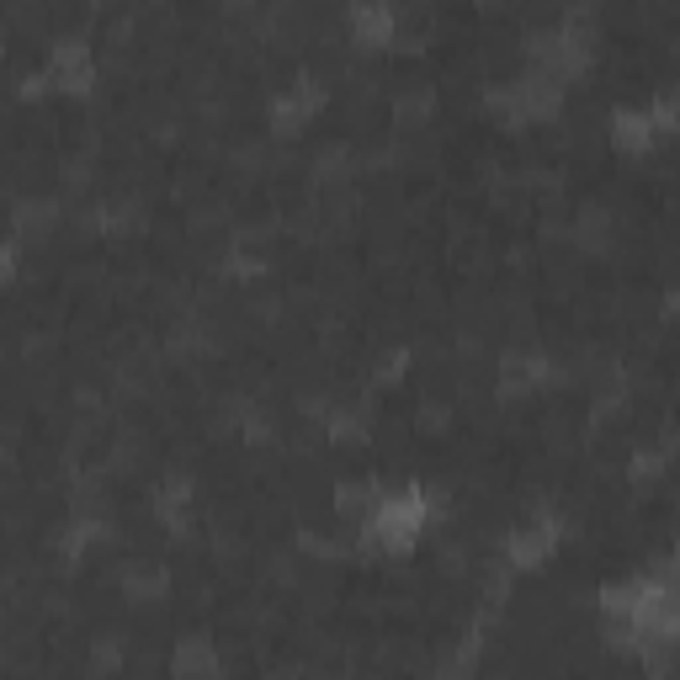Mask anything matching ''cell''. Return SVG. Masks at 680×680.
I'll list each match as a JSON object with an SVG mask.
<instances>
[{"instance_id": "6da1fadb", "label": "cell", "mask_w": 680, "mask_h": 680, "mask_svg": "<svg viewBox=\"0 0 680 680\" xmlns=\"http://www.w3.org/2000/svg\"><path fill=\"white\" fill-rule=\"evenodd\" d=\"M351 27H357L361 43H383V37L394 33V11H389V5H357V11H351Z\"/></svg>"}, {"instance_id": "7a4b0ae2", "label": "cell", "mask_w": 680, "mask_h": 680, "mask_svg": "<svg viewBox=\"0 0 680 680\" xmlns=\"http://www.w3.org/2000/svg\"><path fill=\"white\" fill-rule=\"evenodd\" d=\"M11 272V245H0V277Z\"/></svg>"}]
</instances>
